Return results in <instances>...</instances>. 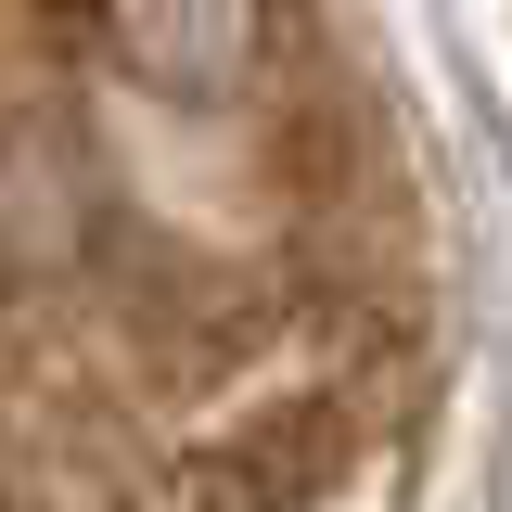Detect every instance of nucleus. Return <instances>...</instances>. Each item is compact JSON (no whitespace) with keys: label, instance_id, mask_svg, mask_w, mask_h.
I'll return each mask as SVG.
<instances>
[{"label":"nucleus","instance_id":"nucleus-1","mask_svg":"<svg viewBox=\"0 0 512 512\" xmlns=\"http://www.w3.org/2000/svg\"><path fill=\"white\" fill-rule=\"evenodd\" d=\"M103 39L167 103H244L269 64V0H103Z\"/></svg>","mask_w":512,"mask_h":512}]
</instances>
